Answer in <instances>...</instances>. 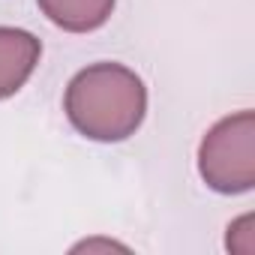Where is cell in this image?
Returning a JSON list of instances; mask_svg holds the SVG:
<instances>
[{"label": "cell", "mask_w": 255, "mask_h": 255, "mask_svg": "<svg viewBox=\"0 0 255 255\" xmlns=\"http://www.w3.org/2000/svg\"><path fill=\"white\" fill-rule=\"evenodd\" d=\"M66 117L84 138L123 141L135 135L147 111L144 81L123 63H93L81 69L63 96Z\"/></svg>", "instance_id": "obj_1"}, {"label": "cell", "mask_w": 255, "mask_h": 255, "mask_svg": "<svg viewBox=\"0 0 255 255\" xmlns=\"http://www.w3.org/2000/svg\"><path fill=\"white\" fill-rule=\"evenodd\" d=\"M198 171L204 183L222 195L249 192L255 186V114L237 111L222 117L198 147Z\"/></svg>", "instance_id": "obj_2"}, {"label": "cell", "mask_w": 255, "mask_h": 255, "mask_svg": "<svg viewBox=\"0 0 255 255\" xmlns=\"http://www.w3.org/2000/svg\"><path fill=\"white\" fill-rule=\"evenodd\" d=\"M42 45L33 33L18 27H0V99L24 87L39 63Z\"/></svg>", "instance_id": "obj_3"}, {"label": "cell", "mask_w": 255, "mask_h": 255, "mask_svg": "<svg viewBox=\"0 0 255 255\" xmlns=\"http://www.w3.org/2000/svg\"><path fill=\"white\" fill-rule=\"evenodd\" d=\"M36 3L51 24L69 33H90L114 12V0H36Z\"/></svg>", "instance_id": "obj_4"}, {"label": "cell", "mask_w": 255, "mask_h": 255, "mask_svg": "<svg viewBox=\"0 0 255 255\" xmlns=\"http://www.w3.org/2000/svg\"><path fill=\"white\" fill-rule=\"evenodd\" d=\"M252 225H255L252 213H246V216H240L237 222L228 225V249L231 252H237V255H252L255 252V231H252Z\"/></svg>", "instance_id": "obj_5"}, {"label": "cell", "mask_w": 255, "mask_h": 255, "mask_svg": "<svg viewBox=\"0 0 255 255\" xmlns=\"http://www.w3.org/2000/svg\"><path fill=\"white\" fill-rule=\"evenodd\" d=\"M96 249H105V252L120 249V252H126V246H120V243H114V240H84V243L75 246V252H96Z\"/></svg>", "instance_id": "obj_6"}]
</instances>
